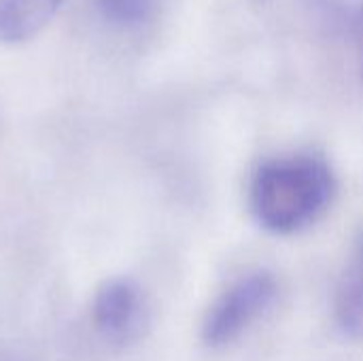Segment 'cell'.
I'll use <instances>...</instances> for the list:
<instances>
[{"label": "cell", "mask_w": 363, "mask_h": 361, "mask_svg": "<svg viewBox=\"0 0 363 361\" xmlns=\"http://www.w3.org/2000/svg\"><path fill=\"white\" fill-rule=\"evenodd\" d=\"M336 177L313 153L279 155L259 164L251 179L249 204L255 221L272 234H296L313 226L332 204Z\"/></svg>", "instance_id": "6da1fadb"}, {"label": "cell", "mask_w": 363, "mask_h": 361, "mask_svg": "<svg viewBox=\"0 0 363 361\" xmlns=\"http://www.w3.org/2000/svg\"><path fill=\"white\" fill-rule=\"evenodd\" d=\"M279 283L268 270H253L232 281L208 306L202 321V340L221 349L247 334L277 302Z\"/></svg>", "instance_id": "7a4b0ae2"}, {"label": "cell", "mask_w": 363, "mask_h": 361, "mask_svg": "<svg viewBox=\"0 0 363 361\" xmlns=\"http://www.w3.org/2000/svg\"><path fill=\"white\" fill-rule=\"evenodd\" d=\"M91 323L98 336L113 347L136 343L149 326V302L138 281L130 277L106 279L94 294Z\"/></svg>", "instance_id": "3957f363"}, {"label": "cell", "mask_w": 363, "mask_h": 361, "mask_svg": "<svg viewBox=\"0 0 363 361\" xmlns=\"http://www.w3.org/2000/svg\"><path fill=\"white\" fill-rule=\"evenodd\" d=\"M66 0H0V45L34 38Z\"/></svg>", "instance_id": "277c9868"}, {"label": "cell", "mask_w": 363, "mask_h": 361, "mask_svg": "<svg viewBox=\"0 0 363 361\" xmlns=\"http://www.w3.org/2000/svg\"><path fill=\"white\" fill-rule=\"evenodd\" d=\"M98 17L123 34L143 32L160 11V0H91Z\"/></svg>", "instance_id": "5b68a950"}, {"label": "cell", "mask_w": 363, "mask_h": 361, "mask_svg": "<svg viewBox=\"0 0 363 361\" xmlns=\"http://www.w3.org/2000/svg\"><path fill=\"white\" fill-rule=\"evenodd\" d=\"M317 19L334 36L362 40L363 0H308Z\"/></svg>", "instance_id": "8992f818"}, {"label": "cell", "mask_w": 363, "mask_h": 361, "mask_svg": "<svg viewBox=\"0 0 363 361\" xmlns=\"http://www.w3.org/2000/svg\"><path fill=\"white\" fill-rule=\"evenodd\" d=\"M334 317L351 340L363 343V272L345 277L334 296Z\"/></svg>", "instance_id": "52a82bcc"}]
</instances>
